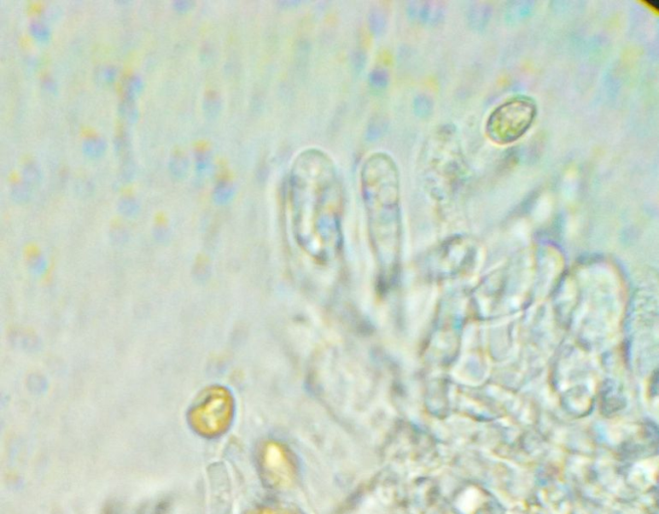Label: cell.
Here are the masks:
<instances>
[{
    "label": "cell",
    "instance_id": "17",
    "mask_svg": "<svg viewBox=\"0 0 659 514\" xmlns=\"http://www.w3.org/2000/svg\"><path fill=\"white\" fill-rule=\"evenodd\" d=\"M119 208L123 213L131 214L136 208V202L132 197L125 196L120 200Z\"/></svg>",
    "mask_w": 659,
    "mask_h": 514
},
{
    "label": "cell",
    "instance_id": "15",
    "mask_svg": "<svg viewBox=\"0 0 659 514\" xmlns=\"http://www.w3.org/2000/svg\"><path fill=\"white\" fill-rule=\"evenodd\" d=\"M74 188H75V191L80 195H89L94 190V183L90 179L81 177L78 180H76Z\"/></svg>",
    "mask_w": 659,
    "mask_h": 514
},
{
    "label": "cell",
    "instance_id": "2",
    "mask_svg": "<svg viewBox=\"0 0 659 514\" xmlns=\"http://www.w3.org/2000/svg\"><path fill=\"white\" fill-rule=\"evenodd\" d=\"M407 13L410 18L423 23H432L437 18V8L430 2H409Z\"/></svg>",
    "mask_w": 659,
    "mask_h": 514
},
{
    "label": "cell",
    "instance_id": "20",
    "mask_svg": "<svg viewBox=\"0 0 659 514\" xmlns=\"http://www.w3.org/2000/svg\"><path fill=\"white\" fill-rule=\"evenodd\" d=\"M193 2L191 1H186V0H181V1H176L175 2V8L179 11H186L191 8Z\"/></svg>",
    "mask_w": 659,
    "mask_h": 514
},
{
    "label": "cell",
    "instance_id": "5",
    "mask_svg": "<svg viewBox=\"0 0 659 514\" xmlns=\"http://www.w3.org/2000/svg\"><path fill=\"white\" fill-rule=\"evenodd\" d=\"M120 114L127 122H134L138 118V108L134 104V98L124 96L120 104Z\"/></svg>",
    "mask_w": 659,
    "mask_h": 514
},
{
    "label": "cell",
    "instance_id": "9",
    "mask_svg": "<svg viewBox=\"0 0 659 514\" xmlns=\"http://www.w3.org/2000/svg\"><path fill=\"white\" fill-rule=\"evenodd\" d=\"M414 112L415 114L420 117V118H426L430 114L431 111V102L429 99V97L426 96H416L414 100Z\"/></svg>",
    "mask_w": 659,
    "mask_h": 514
},
{
    "label": "cell",
    "instance_id": "7",
    "mask_svg": "<svg viewBox=\"0 0 659 514\" xmlns=\"http://www.w3.org/2000/svg\"><path fill=\"white\" fill-rule=\"evenodd\" d=\"M170 170L172 171L174 176L183 177L188 170L187 158L180 153L174 155L170 161Z\"/></svg>",
    "mask_w": 659,
    "mask_h": 514
},
{
    "label": "cell",
    "instance_id": "11",
    "mask_svg": "<svg viewBox=\"0 0 659 514\" xmlns=\"http://www.w3.org/2000/svg\"><path fill=\"white\" fill-rule=\"evenodd\" d=\"M10 189H11L12 197L16 201L22 202V201H26L30 198L32 187L30 185H28L24 181H19V182H15L14 184H12Z\"/></svg>",
    "mask_w": 659,
    "mask_h": 514
},
{
    "label": "cell",
    "instance_id": "13",
    "mask_svg": "<svg viewBox=\"0 0 659 514\" xmlns=\"http://www.w3.org/2000/svg\"><path fill=\"white\" fill-rule=\"evenodd\" d=\"M386 27V20L383 14L379 10H374L369 15V28L373 33H380Z\"/></svg>",
    "mask_w": 659,
    "mask_h": 514
},
{
    "label": "cell",
    "instance_id": "21",
    "mask_svg": "<svg viewBox=\"0 0 659 514\" xmlns=\"http://www.w3.org/2000/svg\"><path fill=\"white\" fill-rule=\"evenodd\" d=\"M42 14H43V16H42V17H43L44 19H52V18H54V17H57V16H58V8H57V7L48 6V7H46V8L44 9V11H43V13H42Z\"/></svg>",
    "mask_w": 659,
    "mask_h": 514
},
{
    "label": "cell",
    "instance_id": "16",
    "mask_svg": "<svg viewBox=\"0 0 659 514\" xmlns=\"http://www.w3.org/2000/svg\"><path fill=\"white\" fill-rule=\"evenodd\" d=\"M219 106H220V104H219V100H218V97H217V96H215V95H213V94H210V96L206 97L204 107H205V111H206V113H207V114H209L210 116L216 115V114L218 113V111H219Z\"/></svg>",
    "mask_w": 659,
    "mask_h": 514
},
{
    "label": "cell",
    "instance_id": "10",
    "mask_svg": "<svg viewBox=\"0 0 659 514\" xmlns=\"http://www.w3.org/2000/svg\"><path fill=\"white\" fill-rule=\"evenodd\" d=\"M143 90V81L139 75L132 74L129 75L125 81V95L124 96L133 97Z\"/></svg>",
    "mask_w": 659,
    "mask_h": 514
},
{
    "label": "cell",
    "instance_id": "1",
    "mask_svg": "<svg viewBox=\"0 0 659 514\" xmlns=\"http://www.w3.org/2000/svg\"><path fill=\"white\" fill-rule=\"evenodd\" d=\"M537 114L535 101L527 96H515L496 108L490 115L486 132L497 144H510L520 139Z\"/></svg>",
    "mask_w": 659,
    "mask_h": 514
},
{
    "label": "cell",
    "instance_id": "14",
    "mask_svg": "<svg viewBox=\"0 0 659 514\" xmlns=\"http://www.w3.org/2000/svg\"><path fill=\"white\" fill-rule=\"evenodd\" d=\"M215 196L218 201H225L233 193V186L226 181H222L217 184L215 188Z\"/></svg>",
    "mask_w": 659,
    "mask_h": 514
},
{
    "label": "cell",
    "instance_id": "4",
    "mask_svg": "<svg viewBox=\"0 0 659 514\" xmlns=\"http://www.w3.org/2000/svg\"><path fill=\"white\" fill-rule=\"evenodd\" d=\"M106 148V143L99 136H91L84 141L83 150L89 157H99Z\"/></svg>",
    "mask_w": 659,
    "mask_h": 514
},
{
    "label": "cell",
    "instance_id": "18",
    "mask_svg": "<svg viewBox=\"0 0 659 514\" xmlns=\"http://www.w3.org/2000/svg\"><path fill=\"white\" fill-rule=\"evenodd\" d=\"M210 165V157L207 153L202 152L196 157V167L199 172H205Z\"/></svg>",
    "mask_w": 659,
    "mask_h": 514
},
{
    "label": "cell",
    "instance_id": "8",
    "mask_svg": "<svg viewBox=\"0 0 659 514\" xmlns=\"http://www.w3.org/2000/svg\"><path fill=\"white\" fill-rule=\"evenodd\" d=\"M30 32L39 41H45L50 36V29L41 20H33L30 23Z\"/></svg>",
    "mask_w": 659,
    "mask_h": 514
},
{
    "label": "cell",
    "instance_id": "12",
    "mask_svg": "<svg viewBox=\"0 0 659 514\" xmlns=\"http://www.w3.org/2000/svg\"><path fill=\"white\" fill-rule=\"evenodd\" d=\"M96 73L98 75V80L99 82L107 84L115 81L119 72H118V68L115 65L104 64L99 67Z\"/></svg>",
    "mask_w": 659,
    "mask_h": 514
},
{
    "label": "cell",
    "instance_id": "6",
    "mask_svg": "<svg viewBox=\"0 0 659 514\" xmlns=\"http://www.w3.org/2000/svg\"><path fill=\"white\" fill-rule=\"evenodd\" d=\"M369 84L375 90H385L389 84V74L386 69L375 68L369 74Z\"/></svg>",
    "mask_w": 659,
    "mask_h": 514
},
{
    "label": "cell",
    "instance_id": "19",
    "mask_svg": "<svg viewBox=\"0 0 659 514\" xmlns=\"http://www.w3.org/2000/svg\"><path fill=\"white\" fill-rule=\"evenodd\" d=\"M42 84H43V87L49 92H54L57 90V83L54 79H52L50 75L44 76L42 79Z\"/></svg>",
    "mask_w": 659,
    "mask_h": 514
},
{
    "label": "cell",
    "instance_id": "3",
    "mask_svg": "<svg viewBox=\"0 0 659 514\" xmlns=\"http://www.w3.org/2000/svg\"><path fill=\"white\" fill-rule=\"evenodd\" d=\"M22 181H24L31 187L37 186L42 178V173L40 167L34 161H28L24 163L22 170Z\"/></svg>",
    "mask_w": 659,
    "mask_h": 514
}]
</instances>
